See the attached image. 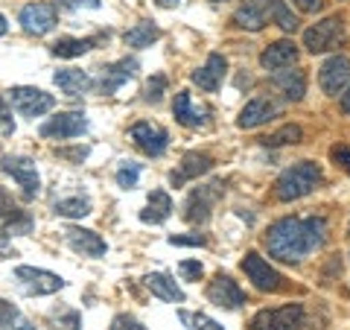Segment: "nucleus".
<instances>
[{"mask_svg":"<svg viewBox=\"0 0 350 330\" xmlns=\"http://www.w3.org/2000/svg\"><path fill=\"white\" fill-rule=\"evenodd\" d=\"M327 219L324 216H283L266 231V249L275 260L301 263L306 255L324 249L327 243Z\"/></svg>","mask_w":350,"mask_h":330,"instance_id":"f257e3e1","label":"nucleus"},{"mask_svg":"<svg viewBox=\"0 0 350 330\" xmlns=\"http://www.w3.org/2000/svg\"><path fill=\"white\" fill-rule=\"evenodd\" d=\"M321 167L315 161H298L292 164V167H286L278 181H275V199L278 202H298L304 199V196H310L315 187L321 184Z\"/></svg>","mask_w":350,"mask_h":330,"instance_id":"f03ea898","label":"nucleus"},{"mask_svg":"<svg viewBox=\"0 0 350 330\" xmlns=\"http://www.w3.org/2000/svg\"><path fill=\"white\" fill-rule=\"evenodd\" d=\"M239 269L245 272V278L251 281V287H254L257 292H280L283 283H286V278H283V275L271 266L260 251H245Z\"/></svg>","mask_w":350,"mask_h":330,"instance_id":"7ed1b4c3","label":"nucleus"},{"mask_svg":"<svg viewBox=\"0 0 350 330\" xmlns=\"http://www.w3.org/2000/svg\"><path fill=\"white\" fill-rule=\"evenodd\" d=\"M306 310L304 304H283L275 310H260L251 318V330H304Z\"/></svg>","mask_w":350,"mask_h":330,"instance_id":"20e7f679","label":"nucleus"},{"mask_svg":"<svg viewBox=\"0 0 350 330\" xmlns=\"http://www.w3.org/2000/svg\"><path fill=\"white\" fill-rule=\"evenodd\" d=\"M6 100L21 117H32V120L47 114L50 108L56 105V97L41 91V88H32V85H18L12 91H6Z\"/></svg>","mask_w":350,"mask_h":330,"instance_id":"39448f33","label":"nucleus"},{"mask_svg":"<svg viewBox=\"0 0 350 330\" xmlns=\"http://www.w3.org/2000/svg\"><path fill=\"white\" fill-rule=\"evenodd\" d=\"M0 170L6 175H12L21 187V196L29 202L41 193V179H38V170H36V161L27 158V155H3L0 158Z\"/></svg>","mask_w":350,"mask_h":330,"instance_id":"423d86ee","label":"nucleus"},{"mask_svg":"<svg viewBox=\"0 0 350 330\" xmlns=\"http://www.w3.org/2000/svg\"><path fill=\"white\" fill-rule=\"evenodd\" d=\"M345 38V29H342V18L338 15H330L319 21V24H312L310 29L304 32V47L312 53H327V50H336L338 41Z\"/></svg>","mask_w":350,"mask_h":330,"instance_id":"0eeeda50","label":"nucleus"},{"mask_svg":"<svg viewBox=\"0 0 350 330\" xmlns=\"http://www.w3.org/2000/svg\"><path fill=\"white\" fill-rule=\"evenodd\" d=\"M15 281H18L21 292H27V295H53V292L64 290L62 275L47 272V269H36V266H18Z\"/></svg>","mask_w":350,"mask_h":330,"instance_id":"6e6552de","label":"nucleus"},{"mask_svg":"<svg viewBox=\"0 0 350 330\" xmlns=\"http://www.w3.org/2000/svg\"><path fill=\"white\" fill-rule=\"evenodd\" d=\"M18 24L27 36H47L50 29H56L59 24V9L56 3H27L18 12Z\"/></svg>","mask_w":350,"mask_h":330,"instance_id":"1a4fd4ad","label":"nucleus"},{"mask_svg":"<svg viewBox=\"0 0 350 330\" xmlns=\"http://www.w3.org/2000/svg\"><path fill=\"white\" fill-rule=\"evenodd\" d=\"M88 131V117L82 112H59L56 117H50L47 123H41L38 135L50 138V140H68V138H79Z\"/></svg>","mask_w":350,"mask_h":330,"instance_id":"9d476101","label":"nucleus"},{"mask_svg":"<svg viewBox=\"0 0 350 330\" xmlns=\"http://www.w3.org/2000/svg\"><path fill=\"white\" fill-rule=\"evenodd\" d=\"M129 138L135 140V147L144 152V155H149V158L163 155V152H167V147H170L167 129L149 123V120H140V123L131 126V129H129Z\"/></svg>","mask_w":350,"mask_h":330,"instance_id":"9b49d317","label":"nucleus"},{"mask_svg":"<svg viewBox=\"0 0 350 330\" xmlns=\"http://www.w3.org/2000/svg\"><path fill=\"white\" fill-rule=\"evenodd\" d=\"M207 301L216 307H225V310H239V307L245 304V292L239 290V283L231 275L219 272L216 278L207 283Z\"/></svg>","mask_w":350,"mask_h":330,"instance_id":"f8f14e48","label":"nucleus"},{"mask_svg":"<svg viewBox=\"0 0 350 330\" xmlns=\"http://www.w3.org/2000/svg\"><path fill=\"white\" fill-rule=\"evenodd\" d=\"M350 82V59L347 56H330L324 64H321V71H319V85H321V91L327 97H338L345 91V85Z\"/></svg>","mask_w":350,"mask_h":330,"instance_id":"ddd939ff","label":"nucleus"},{"mask_svg":"<svg viewBox=\"0 0 350 330\" xmlns=\"http://www.w3.org/2000/svg\"><path fill=\"white\" fill-rule=\"evenodd\" d=\"M64 243H68L76 255L82 257H105L108 243L91 228H79V225H68L64 228Z\"/></svg>","mask_w":350,"mask_h":330,"instance_id":"4468645a","label":"nucleus"},{"mask_svg":"<svg viewBox=\"0 0 350 330\" xmlns=\"http://www.w3.org/2000/svg\"><path fill=\"white\" fill-rule=\"evenodd\" d=\"M225 71H228L225 56H219V53H211L202 68H196V71L190 73V79L199 85L202 91H211V94H213V91H219V85H222Z\"/></svg>","mask_w":350,"mask_h":330,"instance_id":"2eb2a0df","label":"nucleus"},{"mask_svg":"<svg viewBox=\"0 0 350 330\" xmlns=\"http://www.w3.org/2000/svg\"><path fill=\"white\" fill-rule=\"evenodd\" d=\"M298 62V47L289 38H280L275 44H269L266 50L260 53V68L262 71H280V68H292Z\"/></svg>","mask_w":350,"mask_h":330,"instance_id":"dca6fc26","label":"nucleus"},{"mask_svg":"<svg viewBox=\"0 0 350 330\" xmlns=\"http://www.w3.org/2000/svg\"><path fill=\"white\" fill-rule=\"evenodd\" d=\"M219 187L222 184H207V187H199V190L190 193L187 205H184V219H187V223H207L213 199L219 196Z\"/></svg>","mask_w":350,"mask_h":330,"instance_id":"f3484780","label":"nucleus"},{"mask_svg":"<svg viewBox=\"0 0 350 330\" xmlns=\"http://www.w3.org/2000/svg\"><path fill=\"white\" fill-rule=\"evenodd\" d=\"M137 59H120V62H114V64H105L103 68V73H100V82H96V88H100L103 94H114L120 85L123 82H129L131 76L137 73Z\"/></svg>","mask_w":350,"mask_h":330,"instance_id":"a211bd4d","label":"nucleus"},{"mask_svg":"<svg viewBox=\"0 0 350 330\" xmlns=\"http://www.w3.org/2000/svg\"><path fill=\"white\" fill-rule=\"evenodd\" d=\"M275 114H278V105H275V103L266 100V97H254V100H248L245 108L239 112L237 126H239V129H257V126H262V123H269V120L275 117Z\"/></svg>","mask_w":350,"mask_h":330,"instance_id":"6ab92c4d","label":"nucleus"},{"mask_svg":"<svg viewBox=\"0 0 350 330\" xmlns=\"http://www.w3.org/2000/svg\"><path fill=\"white\" fill-rule=\"evenodd\" d=\"M271 85H275L286 100L301 103L304 94H306V73L301 68H292V71L280 68V71H275V76H271Z\"/></svg>","mask_w":350,"mask_h":330,"instance_id":"aec40b11","label":"nucleus"},{"mask_svg":"<svg viewBox=\"0 0 350 330\" xmlns=\"http://www.w3.org/2000/svg\"><path fill=\"white\" fill-rule=\"evenodd\" d=\"M172 114L184 129H199V126H204V120H207V108L193 105L190 91H178L175 94V103H172Z\"/></svg>","mask_w":350,"mask_h":330,"instance_id":"412c9836","label":"nucleus"},{"mask_svg":"<svg viewBox=\"0 0 350 330\" xmlns=\"http://www.w3.org/2000/svg\"><path fill=\"white\" fill-rule=\"evenodd\" d=\"M213 170V158L204 155V152H187V155L181 158V170L178 173H170V181L175 187H181L187 179H199V175L211 173Z\"/></svg>","mask_w":350,"mask_h":330,"instance_id":"4be33fe9","label":"nucleus"},{"mask_svg":"<svg viewBox=\"0 0 350 330\" xmlns=\"http://www.w3.org/2000/svg\"><path fill=\"white\" fill-rule=\"evenodd\" d=\"M53 82L59 85L62 94L68 97H79V94H88L94 88V79L88 76L85 71H76V68H62L53 73Z\"/></svg>","mask_w":350,"mask_h":330,"instance_id":"5701e85b","label":"nucleus"},{"mask_svg":"<svg viewBox=\"0 0 350 330\" xmlns=\"http://www.w3.org/2000/svg\"><path fill=\"white\" fill-rule=\"evenodd\" d=\"M234 24H237L239 29L260 32L262 27L269 24V18H266V3H262V0H245V3L234 12Z\"/></svg>","mask_w":350,"mask_h":330,"instance_id":"b1692460","label":"nucleus"},{"mask_svg":"<svg viewBox=\"0 0 350 330\" xmlns=\"http://www.w3.org/2000/svg\"><path fill=\"white\" fill-rule=\"evenodd\" d=\"M144 283H146V290L155 295V299H161V301H172V304L184 301V290L170 278L167 272H152V275H146V278H144Z\"/></svg>","mask_w":350,"mask_h":330,"instance_id":"393cba45","label":"nucleus"},{"mask_svg":"<svg viewBox=\"0 0 350 330\" xmlns=\"http://www.w3.org/2000/svg\"><path fill=\"white\" fill-rule=\"evenodd\" d=\"M170 214H172L170 193L167 190H152L146 211H140V219H144V223H152V225H161V223H167L170 219Z\"/></svg>","mask_w":350,"mask_h":330,"instance_id":"a878e982","label":"nucleus"},{"mask_svg":"<svg viewBox=\"0 0 350 330\" xmlns=\"http://www.w3.org/2000/svg\"><path fill=\"white\" fill-rule=\"evenodd\" d=\"M158 38H161V29L155 24H149V21H140V24L126 29V36H123V41L129 44V47H135V50H146Z\"/></svg>","mask_w":350,"mask_h":330,"instance_id":"bb28decb","label":"nucleus"},{"mask_svg":"<svg viewBox=\"0 0 350 330\" xmlns=\"http://www.w3.org/2000/svg\"><path fill=\"white\" fill-rule=\"evenodd\" d=\"M94 44H96L94 38H59L50 47V53L56 59H79L88 50H94Z\"/></svg>","mask_w":350,"mask_h":330,"instance_id":"cd10ccee","label":"nucleus"},{"mask_svg":"<svg viewBox=\"0 0 350 330\" xmlns=\"http://www.w3.org/2000/svg\"><path fill=\"white\" fill-rule=\"evenodd\" d=\"M262 3H266V9H269V18L275 21L283 32H295V29H298V18L292 15V9H289L286 0H262Z\"/></svg>","mask_w":350,"mask_h":330,"instance_id":"c85d7f7f","label":"nucleus"},{"mask_svg":"<svg viewBox=\"0 0 350 330\" xmlns=\"http://www.w3.org/2000/svg\"><path fill=\"white\" fill-rule=\"evenodd\" d=\"M53 214L64 216V219H82L91 214V202L82 199V196H70V199H59L53 205Z\"/></svg>","mask_w":350,"mask_h":330,"instance_id":"c756f323","label":"nucleus"},{"mask_svg":"<svg viewBox=\"0 0 350 330\" xmlns=\"http://www.w3.org/2000/svg\"><path fill=\"white\" fill-rule=\"evenodd\" d=\"M301 140H304V129L298 123H286L283 129H278L275 135L262 138L260 144L262 147H295V144H301Z\"/></svg>","mask_w":350,"mask_h":330,"instance_id":"7c9ffc66","label":"nucleus"},{"mask_svg":"<svg viewBox=\"0 0 350 330\" xmlns=\"http://www.w3.org/2000/svg\"><path fill=\"white\" fill-rule=\"evenodd\" d=\"M50 330H82V316L76 310H62L50 318Z\"/></svg>","mask_w":350,"mask_h":330,"instance_id":"2f4dec72","label":"nucleus"},{"mask_svg":"<svg viewBox=\"0 0 350 330\" xmlns=\"http://www.w3.org/2000/svg\"><path fill=\"white\" fill-rule=\"evenodd\" d=\"M163 94H167V76L155 73V76H152V79L146 82V88H144V100H146V103H161Z\"/></svg>","mask_w":350,"mask_h":330,"instance_id":"473e14b6","label":"nucleus"},{"mask_svg":"<svg viewBox=\"0 0 350 330\" xmlns=\"http://www.w3.org/2000/svg\"><path fill=\"white\" fill-rule=\"evenodd\" d=\"M32 225H36V223H32V216H29L27 211H21L18 216L9 219V225L3 228V234H6V237H21V234H29Z\"/></svg>","mask_w":350,"mask_h":330,"instance_id":"72a5a7b5","label":"nucleus"},{"mask_svg":"<svg viewBox=\"0 0 350 330\" xmlns=\"http://www.w3.org/2000/svg\"><path fill=\"white\" fill-rule=\"evenodd\" d=\"M137 175H140V164H123V167L117 170V184L123 187V190H131V187L137 184Z\"/></svg>","mask_w":350,"mask_h":330,"instance_id":"f704fd0d","label":"nucleus"},{"mask_svg":"<svg viewBox=\"0 0 350 330\" xmlns=\"http://www.w3.org/2000/svg\"><path fill=\"white\" fill-rule=\"evenodd\" d=\"M18 214H21V207L15 205L12 193H9L6 187L0 184V216H3V219H12V216H18Z\"/></svg>","mask_w":350,"mask_h":330,"instance_id":"c9c22d12","label":"nucleus"},{"mask_svg":"<svg viewBox=\"0 0 350 330\" xmlns=\"http://www.w3.org/2000/svg\"><path fill=\"white\" fill-rule=\"evenodd\" d=\"M330 161L350 175V147H347V144H336V147L330 149Z\"/></svg>","mask_w":350,"mask_h":330,"instance_id":"e433bc0d","label":"nucleus"},{"mask_svg":"<svg viewBox=\"0 0 350 330\" xmlns=\"http://www.w3.org/2000/svg\"><path fill=\"white\" fill-rule=\"evenodd\" d=\"M15 322H21V313H18V307L0 299V327H12Z\"/></svg>","mask_w":350,"mask_h":330,"instance_id":"4c0bfd02","label":"nucleus"},{"mask_svg":"<svg viewBox=\"0 0 350 330\" xmlns=\"http://www.w3.org/2000/svg\"><path fill=\"white\" fill-rule=\"evenodd\" d=\"M181 318H184V322H193V330H225L219 322H213V318H207V316H202V313H196L193 318H190L187 313H181Z\"/></svg>","mask_w":350,"mask_h":330,"instance_id":"58836bf2","label":"nucleus"},{"mask_svg":"<svg viewBox=\"0 0 350 330\" xmlns=\"http://www.w3.org/2000/svg\"><path fill=\"white\" fill-rule=\"evenodd\" d=\"M178 272H181V278H184V281H199L202 275H204V266H202L199 260H181Z\"/></svg>","mask_w":350,"mask_h":330,"instance_id":"ea45409f","label":"nucleus"},{"mask_svg":"<svg viewBox=\"0 0 350 330\" xmlns=\"http://www.w3.org/2000/svg\"><path fill=\"white\" fill-rule=\"evenodd\" d=\"M108 330H146V327L140 325L135 316L120 313V316H114V322H111V327H108Z\"/></svg>","mask_w":350,"mask_h":330,"instance_id":"a19ab883","label":"nucleus"},{"mask_svg":"<svg viewBox=\"0 0 350 330\" xmlns=\"http://www.w3.org/2000/svg\"><path fill=\"white\" fill-rule=\"evenodd\" d=\"M0 129H3V131H15V120H12V105H9L6 94H0Z\"/></svg>","mask_w":350,"mask_h":330,"instance_id":"79ce46f5","label":"nucleus"},{"mask_svg":"<svg viewBox=\"0 0 350 330\" xmlns=\"http://www.w3.org/2000/svg\"><path fill=\"white\" fill-rule=\"evenodd\" d=\"M100 9V0H56V9Z\"/></svg>","mask_w":350,"mask_h":330,"instance_id":"37998d69","label":"nucleus"},{"mask_svg":"<svg viewBox=\"0 0 350 330\" xmlns=\"http://www.w3.org/2000/svg\"><path fill=\"white\" fill-rule=\"evenodd\" d=\"M170 246H207V240L202 234H190V237H170Z\"/></svg>","mask_w":350,"mask_h":330,"instance_id":"c03bdc74","label":"nucleus"},{"mask_svg":"<svg viewBox=\"0 0 350 330\" xmlns=\"http://www.w3.org/2000/svg\"><path fill=\"white\" fill-rule=\"evenodd\" d=\"M292 3L298 6L301 12H306V15H315V12H321L324 0H292Z\"/></svg>","mask_w":350,"mask_h":330,"instance_id":"a18cd8bd","label":"nucleus"},{"mask_svg":"<svg viewBox=\"0 0 350 330\" xmlns=\"http://www.w3.org/2000/svg\"><path fill=\"white\" fill-rule=\"evenodd\" d=\"M56 155L68 158V161H85V158H88V147H76V149H56Z\"/></svg>","mask_w":350,"mask_h":330,"instance_id":"49530a36","label":"nucleus"},{"mask_svg":"<svg viewBox=\"0 0 350 330\" xmlns=\"http://www.w3.org/2000/svg\"><path fill=\"white\" fill-rule=\"evenodd\" d=\"M338 103H342V112L350 117V82L345 85V91L342 94H338Z\"/></svg>","mask_w":350,"mask_h":330,"instance_id":"de8ad7c7","label":"nucleus"},{"mask_svg":"<svg viewBox=\"0 0 350 330\" xmlns=\"http://www.w3.org/2000/svg\"><path fill=\"white\" fill-rule=\"evenodd\" d=\"M6 29H9V24H6V18L0 15V36H6Z\"/></svg>","mask_w":350,"mask_h":330,"instance_id":"09e8293b","label":"nucleus"},{"mask_svg":"<svg viewBox=\"0 0 350 330\" xmlns=\"http://www.w3.org/2000/svg\"><path fill=\"white\" fill-rule=\"evenodd\" d=\"M158 3H161V6H175L178 0H158Z\"/></svg>","mask_w":350,"mask_h":330,"instance_id":"8fccbe9b","label":"nucleus"},{"mask_svg":"<svg viewBox=\"0 0 350 330\" xmlns=\"http://www.w3.org/2000/svg\"><path fill=\"white\" fill-rule=\"evenodd\" d=\"M347 231H350V225H347Z\"/></svg>","mask_w":350,"mask_h":330,"instance_id":"3c124183","label":"nucleus"}]
</instances>
